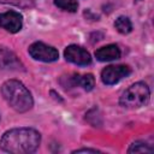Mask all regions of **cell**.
<instances>
[{"instance_id":"cell-1","label":"cell","mask_w":154,"mask_h":154,"mask_svg":"<svg viewBox=\"0 0 154 154\" xmlns=\"http://www.w3.org/2000/svg\"><path fill=\"white\" fill-rule=\"evenodd\" d=\"M41 142L38 131L31 128H17L6 131L0 138V147L2 150L13 154L34 153Z\"/></svg>"},{"instance_id":"cell-2","label":"cell","mask_w":154,"mask_h":154,"mask_svg":"<svg viewBox=\"0 0 154 154\" xmlns=\"http://www.w3.org/2000/svg\"><path fill=\"white\" fill-rule=\"evenodd\" d=\"M1 93L7 103L19 113L29 111L34 105L30 91L17 79L6 81L1 87Z\"/></svg>"},{"instance_id":"cell-3","label":"cell","mask_w":154,"mask_h":154,"mask_svg":"<svg viewBox=\"0 0 154 154\" xmlns=\"http://www.w3.org/2000/svg\"><path fill=\"white\" fill-rule=\"evenodd\" d=\"M150 90L143 82H136L131 84L120 96L119 103L122 107L128 109H136L146 106L149 102Z\"/></svg>"},{"instance_id":"cell-4","label":"cell","mask_w":154,"mask_h":154,"mask_svg":"<svg viewBox=\"0 0 154 154\" xmlns=\"http://www.w3.org/2000/svg\"><path fill=\"white\" fill-rule=\"evenodd\" d=\"M28 51H29V54L31 55V58H34L35 60L45 61V63L55 61L59 58L58 51L54 47L48 46L43 42H35V43L30 45Z\"/></svg>"},{"instance_id":"cell-5","label":"cell","mask_w":154,"mask_h":154,"mask_svg":"<svg viewBox=\"0 0 154 154\" xmlns=\"http://www.w3.org/2000/svg\"><path fill=\"white\" fill-rule=\"evenodd\" d=\"M61 84L64 88H73V87H82L84 90L89 91L95 85V78L91 73L79 75V73H72L69 76H64L61 78Z\"/></svg>"},{"instance_id":"cell-6","label":"cell","mask_w":154,"mask_h":154,"mask_svg":"<svg viewBox=\"0 0 154 154\" xmlns=\"http://www.w3.org/2000/svg\"><path fill=\"white\" fill-rule=\"evenodd\" d=\"M131 70L126 65H109L106 66L101 72V79L105 84L112 85L118 83L122 78L129 76Z\"/></svg>"},{"instance_id":"cell-7","label":"cell","mask_w":154,"mask_h":154,"mask_svg":"<svg viewBox=\"0 0 154 154\" xmlns=\"http://www.w3.org/2000/svg\"><path fill=\"white\" fill-rule=\"evenodd\" d=\"M65 59L79 66H87L91 63V57L87 49L77 45H70L64 52Z\"/></svg>"},{"instance_id":"cell-8","label":"cell","mask_w":154,"mask_h":154,"mask_svg":"<svg viewBox=\"0 0 154 154\" xmlns=\"http://www.w3.org/2000/svg\"><path fill=\"white\" fill-rule=\"evenodd\" d=\"M23 25V17L19 12L7 11L0 13V26L12 34L18 32Z\"/></svg>"},{"instance_id":"cell-9","label":"cell","mask_w":154,"mask_h":154,"mask_svg":"<svg viewBox=\"0 0 154 154\" xmlns=\"http://www.w3.org/2000/svg\"><path fill=\"white\" fill-rule=\"evenodd\" d=\"M0 70H10V71L23 70V64L20 63L18 57L7 47L4 46H0Z\"/></svg>"},{"instance_id":"cell-10","label":"cell","mask_w":154,"mask_h":154,"mask_svg":"<svg viewBox=\"0 0 154 154\" xmlns=\"http://www.w3.org/2000/svg\"><path fill=\"white\" fill-rule=\"evenodd\" d=\"M95 57L99 61H112L120 58V49L117 45H107L99 48L95 52Z\"/></svg>"},{"instance_id":"cell-11","label":"cell","mask_w":154,"mask_h":154,"mask_svg":"<svg viewBox=\"0 0 154 154\" xmlns=\"http://www.w3.org/2000/svg\"><path fill=\"white\" fill-rule=\"evenodd\" d=\"M114 26L120 34H129L132 30V24H131L130 19L125 16L118 17L114 22Z\"/></svg>"},{"instance_id":"cell-12","label":"cell","mask_w":154,"mask_h":154,"mask_svg":"<svg viewBox=\"0 0 154 154\" xmlns=\"http://www.w3.org/2000/svg\"><path fill=\"white\" fill-rule=\"evenodd\" d=\"M55 6L67 12H76L78 8L77 0H54Z\"/></svg>"},{"instance_id":"cell-13","label":"cell","mask_w":154,"mask_h":154,"mask_svg":"<svg viewBox=\"0 0 154 154\" xmlns=\"http://www.w3.org/2000/svg\"><path fill=\"white\" fill-rule=\"evenodd\" d=\"M152 152H153V148L142 141L134 142L128 149V153H152Z\"/></svg>"},{"instance_id":"cell-14","label":"cell","mask_w":154,"mask_h":154,"mask_svg":"<svg viewBox=\"0 0 154 154\" xmlns=\"http://www.w3.org/2000/svg\"><path fill=\"white\" fill-rule=\"evenodd\" d=\"M72 153H100V150H96V149H89V148H83V149L73 150Z\"/></svg>"},{"instance_id":"cell-15","label":"cell","mask_w":154,"mask_h":154,"mask_svg":"<svg viewBox=\"0 0 154 154\" xmlns=\"http://www.w3.org/2000/svg\"><path fill=\"white\" fill-rule=\"evenodd\" d=\"M1 4H10V5H18L20 0H0Z\"/></svg>"},{"instance_id":"cell-16","label":"cell","mask_w":154,"mask_h":154,"mask_svg":"<svg viewBox=\"0 0 154 154\" xmlns=\"http://www.w3.org/2000/svg\"><path fill=\"white\" fill-rule=\"evenodd\" d=\"M135 1H137V2H138V1H142V0H135Z\"/></svg>"}]
</instances>
